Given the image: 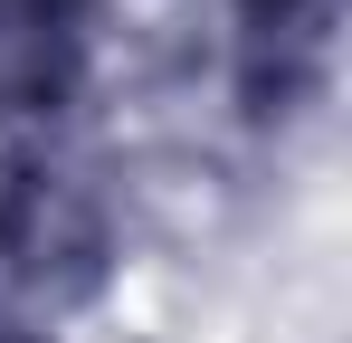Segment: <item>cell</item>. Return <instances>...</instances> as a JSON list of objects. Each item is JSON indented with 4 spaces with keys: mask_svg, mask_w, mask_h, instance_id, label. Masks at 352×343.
I'll list each match as a JSON object with an SVG mask.
<instances>
[{
    "mask_svg": "<svg viewBox=\"0 0 352 343\" xmlns=\"http://www.w3.org/2000/svg\"><path fill=\"white\" fill-rule=\"evenodd\" d=\"M333 19H343V0H229L248 114H295L314 86H324V67H333Z\"/></svg>",
    "mask_w": 352,
    "mask_h": 343,
    "instance_id": "cell-1",
    "label": "cell"
}]
</instances>
